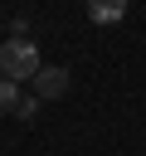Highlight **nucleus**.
<instances>
[{
  "label": "nucleus",
  "mask_w": 146,
  "mask_h": 156,
  "mask_svg": "<svg viewBox=\"0 0 146 156\" xmlns=\"http://www.w3.org/2000/svg\"><path fill=\"white\" fill-rule=\"evenodd\" d=\"M127 15V0H88V20L92 24H117Z\"/></svg>",
  "instance_id": "nucleus-3"
},
{
  "label": "nucleus",
  "mask_w": 146,
  "mask_h": 156,
  "mask_svg": "<svg viewBox=\"0 0 146 156\" xmlns=\"http://www.w3.org/2000/svg\"><path fill=\"white\" fill-rule=\"evenodd\" d=\"M19 98H24V93H19V83H10V78H5V83H0V112H15V107H19Z\"/></svg>",
  "instance_id": "nucleus-4"
},
{
  "label": "nucleus",
  "mask_w": 146,
  "mask_h": 156,
  "mask_svg": "<svg viewBox=\"0 0 146 156\" xmlns=\"http://www.w3.org/2000/svg\"><path fill=\"white\" fill-rule=\"evenodd\" d=\"M44 63H39V49L29 44V39H5L0 44V73L10 78V83H24V78H34Z\"/></svg>",
  "instance_id": "nucleus-1"
},
{
  "label": "nucleus",
  "mask_w": 146,
  "mask_h": 156,
  "mask_svg": "<svg viewBox=\"0 0 146 156\" xmlns=\"http://www.w3.org/2000/svg\"><path fill=\"white\" fill-rule=\"evenodd\" d=\"M29 88H34V98H63V93H68V68L44 63V68L29 78Z\"/></svg>",
  "instance_id": "nucleus-2"
},
{
  "label": "nucleus",
  "mask_w": 146,
  "mask_h": 156,
  "mask_svg": "<svg viewBox=\"0 0 146 156\" xmlns=\"http://www.w3.org/2000/svg\"><path fill=\"white\" fill-rule=\"evenodd\" d=\"M15 117H19V122H34V117H39V98H34V93H29V98H19Z\"/></svg>",
  "instance_id": "nucleus-5"
}]
</instances>
